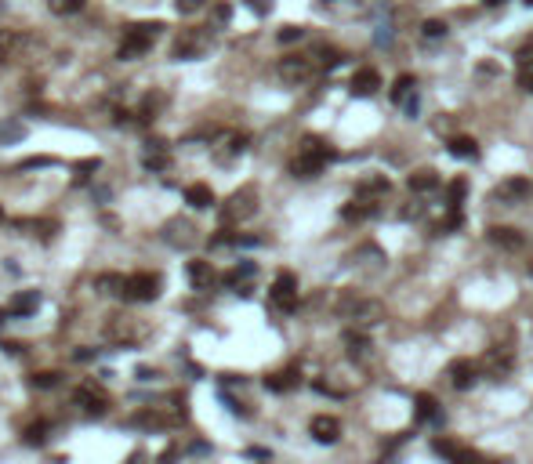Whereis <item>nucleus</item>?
Wrapping results in <instances>:
<instances>
[{"instance_id":"nucleus-1","label":"nucleus","mask_w":533,"mask_h":464,"mask_svg":"<svg viewBox=\"0 0 533 464\" xmlns=\"http://www.w3.org/2000/svg\"><path fill=\"white\" fill-rule=\"evenodd\" d=\"M330 160H334V149H330L320 135H305L298 141V156L290 160V174L294 178H316Z\"/></svg>"},{"instance_id":"nucleus-2","label":"nucleus","mask_w":533,"mask_h":464,"mask_svg":"<svg viewBox=\"0 0 533 464\" xmlns=\"http://www.w3.org/2000/svg\"><path fill=\"white\" fill-rule=\"evenodd\" d=\"M337 316L348 319L355 330H366V327H374V323L385 319V305H381L377 298H363V294H341Z\"/></svg>"},{"instance_id":"nucleus-3","label":"nucleus","mask_w":533,"mask_h":464,"mask_svg":"<svg viewBox=\"0 0 533 464\" xmlns=\"http://www.w3.org/2000/svg\"><path fill=\"white\" fill-rule=\"evenodd\" d=\"M163 33V22H138V25H127L123 33V44H120V62H134L138 55H145V51L156 44V36Z\"/></svg>"},{"instance_id":"nucleus-4","label":"nucleus","mask_w":533,"mask_h":464,"mask_svg":"<svg viewBox=\"0 0 533 464\" xmlns=\"http://www.w3.org/2000/svg\"><path fill=\"white\" fill-rule=\"evenodd\" d=\"M254 211H258V189H254V185H244V189H236L233 196L225 200V207H222V222H228V225L247 222Z\"/></svg>"},{"instance_id":"nucleus-5","label":"nucleus","mask_w":533,"mask_h":464,"mask_svg":"<svg viewBox=\"0 0 533 464\" xmlns=\"http://www.w3.org/2000/svg\"><path fill=\"white\" fill-rule=\"evenodd\" d=\"M431 450H436V454L447 461V464H497V461L482 457L479 450L457 443V439H431Z\"/></svg>"},{"instance_id":"nucleus-6","label":"nucleus","mask_w":533,"mask_h":464,"mask_svg":"<svg viewBox=\"0 0 533 464\" xmlns=\"http://www.w3.org/2000/svg\"><path fill=\"white\" fill-rule=\"evenodd\" d=\"M269 301L276 312H294L298 308V276L294 272H279L269 287Z\"/></svg>"},{"instance_id":"nucleus-7","label":"nucleus","mask_w":533,"mask_h":464,"mask_svg":"<svg viewBox=\"0 0 533 464\" xmlns=\"http://www.w3.org/2000/svg\"><path fill=\"white\" fill-rule=\"evenodd\" d=\"M530 196H533V182L523 174L504 178V182L493 189V203H504V207H519V203H526Z\"/></svg>"},{"instance_id":"nucleus-8","label":"nucleus","mask_w":533,"mask_h":464,"mask_svg":"<svg viewBox=\"0 0 533 464\" xmlns=\"http://www.w3.org/2000/svg\"><path fill=\"white\" fill-rule=\"evenodd\" d=\"M211 30V25H207ZM207 30H182L178 33V40H174V58H196V55H203L207 51V44H211V33Z\"/></svg>"},{"instance_id":"nucleus-9","label":"nucleus","mask_w":533,"mask_h":464,"mask_svg":"<svg viewBox=\"0 0 533 464\" xmlns=\"http://www.w3.org/2000/svg\"><path fill=\"white\" fill-rule=\"evenodd\" d=\"M156 294H160V276L156 272H134V276H127L123 298H131V301H156Z\"/></svg>"},{"instance_id":"nucleus-10","label":"nucleus","mask_w":533,"mask_h":464,"mask_svg":"<svg viewBox=\"0 0 533 464\" xmlns=\"http://www.w3.org/2000/svg\"><path fill=\"white\" fill-rule=\"evenodd\" d=\"M76 406H80L84 414H91V417H102L109 410V399H106V392H102L95 381H84L80 388H76Z\"/></svg>"},{"instance_id":"nucleus-11","label":"nucleus","mask_w":533,"mask_h":464,"mask_svg":"<svg viewBox=\"0 0 533 464\" xmlns=\"http://www.w3.org/2000/svg\"><path fill=\"white\" fill-rule=\"evenodd\" d=\"M312 76V62L305 55H287L279 58V80L283 84H305Z\"/></svg>"},{"instance_id":"nucleus-12","label":"nucleus","mask_w":533,"mask_h":464,"mask_svg":"<svg viewBox=\"0 0 533 464\" xmlns=\"http://www.w3.org/2000/svg\"><path fill=\"white\" fill-rule=\"evenodd\" d=\"M388 189H392V182H388V174H377V171H370V174H363L359 182H355V196L359 200H385L388 196Z\"/></svg>"},{"instance_id":"nucleus-13","label":"nucleus","mask_w":533,"mask_h":464,"mask_svg":"<svg viewBox=\"0 0 533 464\" xmlns=\"http://www.w3.org/2000/svg\"><path fill=\"white\" fill-rule=\"evenodd\" d=\"M163 240H167L171 247L185 251V247H193V240H196V229L189 225L185 218H171V222L163 225Z\"/></svg>"},{"instance_id":"nucleus-14","label":"nucleus","mask_w":533,"mask_h":464,"mask_svg":"<svg viewBox=\"0 0 533 464\" xmlns=\"http://www.w3.org/2000/svg\"><path fill=\"white\" fill-rule=\"evenodd\" d=\"M348 87H352V95L370 98V95H377V91H381V73H377L374 66H363V69H355V73H352Z\"/></svg>"},{"instance_id":"nucleus-15","label":"nucleus","mask_w":533,"mask_h":464,"mask_svg":"<svg viewBox=\"0 0 533 464\" xmlns=\"http://www.w3.org/2000/svg\"><path fill=\"white\" fill-rule=\"evenodd\" d=\"M309 432H312V439L316 443H337L341 439V421L337 417H330V414H316L312 421H309Z\"/></svg>"},{"instance_id":"nucleus-16","label":"nucleus","mask_w":533,"mask_h":464,"mask_svg":"<svg viewBox=\"0 0 533 464\" xmlns=\"http://www.w3.org/2000/svg\"><path fill=\"white\" fill-rule=\"evenodd\" d=\"M447 373H450V384H453L457 392H468L479 381V367L472 363V359H453Z\"/></svg>"},{"instance_id":"nucleus-17","label":"nucleus","mask_w":533,"mask_h":464,"mask_svg":"<svg viewBox=\"0 0 533 464\" xmlns=\"http://www.w3.org/2000/svg\"><path fill=\"white\" fill-rule=\"evenodd\" d=\"M442 185L439 171H431V167H417V171H410V178H406V189L417 192V196H431Z\"/></svg>"},{"instance_id":"nucleus-18","label":"nucleus","mask_w":533,"mask_h":464,"mask_svg":"<svg viewBox=\"0 0 533 464\" xmlns=\"http://www.w3.org/2000/svg\"><path fill=\"white\" fill-rule=\"evenodd\" d=\"M106 338H109V341H117V345H131V341L138 338L134 319H127V316H112L109 323H106Z\"/></svg>"},{"instance_id":"nucleus-19","label":"nucleus","mask_w":533,"mask_h":464,"mask_svg":"<svg viewBox=\"0 0 533 464\" xmlns=\"http://www.w3.org/2000/svg\"><path fill=\"white\" fill-rule=\"evenodd\" d=\"M185 272H189V283H193L196 290H211L214 283H218V276H214V268H211V262H189L185 265Z\"/></svg>"},{"instance_id":"nucleus-20","label":"nucleus","mask_w":533,"mask_h":464,"mask_svg":"<svg viewBox=\"0 0 533 464\" xmlns=\"http://www.w3.org/2000/svg\"><path fill=\"white\" fill-rule=\"evenodd\" d=\"M247 149V135H225L222 141H218V149H214V160H218V163H228V160H233V156H239V152H244Z\"/></svg>"},{"instance_id":"nucleus-21","label":"nucleus","mask_w":533,"mask_h":464,"mask_svg":"<svg viewBox=\"0 0 533 464\" xmlns=\"http://www.w3.org/2000/svg\"><path fill=\"white\" fill-rule=\"evenodd\" d=\"M374 214H377V203L359 200V196H352L345 207H341V218H345V222H366V218H374Z\"/></svg>"},{"instance_id":"nucleus-22","label":"nucleus","mask_w":533,"mask_h":464,"mask_svg":"<svg viewBox=\"0 0 533 464\" xmlns=\"http://www.w3.org/2000/svg\"><path fill=\"white\" fill-rule=\"evenodd\" d=\"M486 240L493 243V247H501V251H519V247H523V236H519L515 229H508V225H493L486 232Z\"/></svg>"},{"instance_id":"nucleus-23","label":"nucleus","mask_w":533,"mask_h":464,"mask_svg":"<svg viewBox=\"0 0 533 464\" xmlns=\"http://www.w3.org/2000/svg\"><path fill=\"white\" fill-rule=\"evenodd\" d=\"M464 192H468V182L464 178H453L447 185V211H450V222L457 225L461 222V203H464Z\"/></svg>"},{"instance_id":"nucleus-24","label":"nucleus","mask_w":533,"mask_h":464,"mask_svg":"<svg viewBox=\"0 0 533 464\" xmlns=\"http://www.w3.org/2000/svg\"><path fill=\"white\" fill-rule=\"evenodd\" d=\"M345 352H348V359H355V363L370 359V341H366L363 330H348L345 334Z\"/></svg>"},{"instance_id":"nucleus-25","label":"nucleus","mask_w":533,"mask_h":464,"mask_svg":"<svg viewBox=\"0 0 533 464\" xmlns=\"http://www.w3.org/2000/svg\"><path fill=\"white\" fill-rule=\"evenodd\" d=\"M185 203H189L193 211H207V207H214V192H211V185H203V182L189 185V189H185Z\"/></svg>"},{"instance_id":"nucleus-26","label":"nucleus","mask_w":533,"mask_h":464,"mask_svg":"<svg viewBox=\"0 0 533 464\" xmlns=\"http://www.w3.org/2000/svg\"><path fill=\"white\" fill-rule=\"evenodd\" d=\"M95 287H98V294H109V298H123V290H127V276H120V272H106V276H98V279H95Z\"/></svg>"},{"instance_id":"nucleus-27","label":"nucleus","mask_w":533,"mask_h":464,"mask_svg":"<svg viewBox=\"0 0 533 464\" xmlns=\"http://www.w3.org/2000/svg\"><path fill=\"white\" fill-rule=\"evenodd\" d=\"M167 163H171L167 146H163V141H149V146H145V167H149V171H163Z\"/></svg>"},{"instance_id":"nucleus-28","label":"nucleus","mask_w":533,"mask_h":464,"mask_svg":"<svg viewBox=\"0 0 533 464\" xmlns=\"http://www.w3.org/2000/svg\"><path fill=\"white\" fill-rule=\"evenodd\" d=\"M508 370H512V356L501 352V348H490L486 352V373L490 378H501V373H508Z\"/></svg>"},{"instance_id":"nucleus-29","label":"nucleus","mask_w":533,"mask_h":464,"mask_svg":"<svg viewBox=\"0 0 533 464\" xmlns=\"http://www.w3.org/2000/svg\"><path fill=\"white\" fill-rule=\"evenodd\" d=\"M450 152L461 156V160H475L479 156V141L468 138V135H457V138H450Z\"/></svg>"},{"instance_id":"nucleus-30","label":"nucleus","mask_w":533,"mask_h":464,"mask_svg":"<svg viewBox=\"0 0 533 464\" xmlns=\"http://www.w3.org/2000/svg\"><path fill=\"white\" fill-rule=\"evenodd\" d=\"M254 272H258V265H254V262H244V265H236L233 272L225 276V287H239V294H247V287H244V283H247V279H250Z\"/></svg>"},{"instance_id":"nucleus-31","label":"nucleus","mask_w":533,"mask_h":464,"mask_svg":"<svg viewBox=\"0 0 533 464\" xmlns=\"http://www.w3.org/2000/svg\"><path fill=\"white\" fill-rule=\"evenodd\" d=\"M36 308H40V294H36V290H25V294H19V298L11 301V312H15V316H33Z\"/></svg>"},{"instance_id":"nucleus-32","label":"nucleus","mask_w":533,"mask_h":464,"mask_svg":"<svg viewBox=\"0 0 533 464\" xmlns=\"http://www.w3.org/2000/svg\"><path fill=\"white\" fill-rule=\"evenodd\" d=\"M298 384V370L290 367L283 373H272V378H265V388H272V392H290Z\"/></svg>"},{"instance_id":"nucleus-33","label":"nucleus","mask_w":533,"mask_h":464,"mask_svg":"<svg viewBox=\"0 0 533 464\" xmlns=\"http://www.w3.org/2000/svg\"><path fill=\"white\" fill-rule=\"evenodd\" d=\"M25 138V127L19 120H4L0 124V146H15V141Z\"/></svg>"},{"instance_id":"nucleus-34","label":"nucleus","mask_w":533,"mask_h":464,"mask_svg":"<svg viewBox=\"0 0 533 464\" xmlns=\"http://www.w3.org/2000/svg\"><path fill=\"white\" fill-rule=\"evenodd\" d=\"M160 106H163V95H160V91H152V95L142 102V106H138V124H149L152 116H156Z\"/></svg>"},{"instance_id":"nucleus-35","label":"nucleus","mask_w":533,"mask_h":464,"mask_svg":"<svg viewBox=\"0 0 533 464\" xmlns=\"http://www.w3.org/2000/svg\"><path fill=\"white\" fill-rule=\"evenodd\" d=\"M22 44V36L19 33H8V30H0V66H4V62L15 55V47Z\"/></svg>"},{"instance_id":"nucleus-36","label":"nucleus","mask_w":533,"mask_h":464,"mask_svg":"<svg viewBox=\"0 0 533 464\" xmlns=\"http://www.w3.org/2000/svg\"><path fill=\"white\" fill-rule=\"evenodd\" d=\"M414 87H417V80H414V76H410V73H403V76H396V84H392V102H403L406 95H410V91H414Z\"/></svg>"},{"instance_id":"nucleus-37","label":"nucleus","mask_w":533,"mask_h":464,"mask_svg":"<svg viewBox=\"0 0 533 464\" xmlns=\"http://www.w3.org/2000/svg\"><path fill=\"white\" fill-rule=\"evenodd\" d=\"M414 403H417V417H421V421H436L439 410H436V399H431L428 392H421V395L414 399Z\"/></svg>"},{"instance_id":"nucleus-38","label":"nucleus","mask_w":533,"mask_h":464,"mask_svg":"<svg viewBox=\"0 0 533 464\" xmlns=\"http://www.w3.org/2000/svg\"><path fill=\"white\" fill-rule=\"evenodd\" d=\"M47 8L55 11V15H80L84 0H47Z\"/></svg>"},{"instance_id":"nucleus-39","label":"nucleus","mask_w":533,"mask_h":464,"mask_svg":"<svg viewBox=\"0 0 533 464\" xmlns=\"http://www.w3.org/2000/svg\"><path fill=\"white\" fill-rule=\"evenodd\" d=\"M33 384H36V388H58L62 373L58 370H40V373H33Z\"/></svg>"},{"instance_id":"nucleus-40","label":"nucleus","mask_w":533,"mask_h":464,"mask_svg":"<svg viewBox=\"0 0 533 464\" xmlns=\"http://www.w3.org/2000/svg\"><path fill=\"white\" fill-rule=\"evenodd\" d=\"M102 160H84V163H76V174H73V185H84L87 178H91V171H98Z\"/></svg>"},{"instance_id":"nucleus-41","label":"nucleus","mask_w":533,"mask_h":464,"mask_svg":"<svg viewBox=\"0 0 533 464\" xmlns=\"http://www.w3.org/2000/svg\"><path fill=\"white\" fill-rule=\"evenodd\" d=\"M22 435H25V443H29V446H40V443H44V435H47V424H44V421H33Z\"/></svg>"},{"instance_id":"nucleus-42","label":"nucleus","mask_w":533,"mask_h":464,"mask_svg":"<svg viewBox=\"0 0 533 464\" xmlns=\"http://www.w3.org/2000/svg\"><path fill=\"white\" fill-rule=\"evenodd\" d=\"M421 33L428 36V40H439V36H447V22H439V19H428L421 25Z\"/></svg>"},{"instance_id":"nucleus-43","label":"nucleus","mask_w":533,"mask_h":464,"mask_svg":"<svg viewBox=\"0 0 533 464\" xmlns=\"http://www.w3.org/2000/svg\"><path fill=\"white\" fill-rule=\"evenodd\" d=\"M301 36H305L301 25H283V30H279V40L283 44H294V40H301Z\"/></svg>"},{"instance_id":"nucleus-44","label":"nucleus","mask_w":533,"mask_h":464,"mask_svg":"<svg viewBox=\"0 0 533 464\" xmlns=\"http://www.w3.org/2000/svg\"><path fill=\"white\" fill-rule=\"evenodd\" d=\"M55 163H58L55 156H33V160H22L19 171H29V167H55Z\"/></svg>"},{"instance_id":"nucleus-45","label":"nucleus","mask_w":533,"mask_h":464,"mask_svg":"<svg viewBox=\"0 0 533 464\" xmlns=\"http://www.w3.org/2000/svg\"><path fill=\"white\" fill-rule=\"evenodd\" d=\"M519 87H523V91H533V66L519 69Z\"/></svg>"},{"instance_id":"nucleus-46","label":"nucleus","mask_w":533,"mask_h":464,"mask_svg":"<svg viewBox=\"0 0 533 464\" xmlns=\"http://www.w3.org/2000/svg\"><path fill=\"white\" fill-rule=\"evenodd\" d=\"M247 8L254 11V15H269V11H272V0H247Z\"/></svg>"},{"instance_id":"nucleus-47","label":"nucleus","mask_w":533,"mask_h":464,"mask_svg":"<svg viewBox=\"0 0 533 464\" xmlns=\"http://www.w3.org/2000/svg\"><path fill=\"white\" fill-rule=\"evenodd\" d=\"M203 4H207V0H178V11H182V15H193Z\"/></svg>"},{"instance_id":"nucleus-48","label":"nucleus","mask_w":533,"mask_h":464,"mask_svg":"<svg viewBox=\"0 0 533 464\" xmlns=\"http://www.w3.org/2000/svg\"><path fill=\"white\" fill-rule=\"evenodd\" d=\"M320 55H323V58H320V62H323V66H337V62H341V55H337V51H334V47H323V51H320Z\"/></svg>"},{"instance_id":"nucleus-49","label":"nucleus","mask_w":533,"mask_h":464,"mask_svg":"<svg viewBox=\"0 0 533 464\" xmlns=\"http://www.w3.org/2000/svg\"><path fill=\"white\" fill-rule=\"evenodd\" d=\"M228 15H233V8H228V4H218V8H214V25L228 22Z\"/></svg>"},{"instance_id":"nucleus-50","label":"nucleus","mask_w":533,"mask_h":464,"mask_svg":"<svg viewBox=\"0 0 533 464\" xmlns=\"http://www.w3.org/2000/svg\"><path fill=\"white\" fill-rule=\"evenodd\" d=\"M73 359H76V363H87V359H95V352H91V348H76Z\"/></svg>"},{"instance_id":"nucleus-51","label":"nucleus","mask_w":533,"mask_h":464,"mask_svg":"<svg viewBox=\"0 0 533 464\" xmlns=\"http://www.w3.org/2000/svg\"><path fill=\"white\" fill-rule=\"evenodd\" d=\"M134 378H138V381H152V378H156V370H152V367H142V370H134Z\"/></svg>"},{"instance_id":"nucleus-52","label":"nucleus","mask_w":533,"mask_h":464,"mask_svg":"<svg viewBox=\"0 0 533 464\" xmlns=\"http://www.w3.org/2000/svg\"><path fill=\"white\" fill-rule=\"evenodd\" d=\"M174 457H178V446H171V450H163V454H160V464H174Z\"/></svg>"},{"instance_id":"nucleus-53","label":"nucleus","mask_w":533,"mask_h":464,"mask_svg":"<svg viewBox=\"0 0 533 464\" xmlns=\"http://www.w3.org/2000/svg\"><path fill=\"white\" fill-rule=\"evenodd\" d=\"M482 4H490V8H497V4H504V0H482Z\"/></svg>"},{"instance_id":"nucleus-54","label":"nucleus","mask_w":533,"mask_h":464,"mask_svg":"<svg viewBox=\"0 0 533 464\" xmlns=\"http://www.w3.org/2000/svg\"><path fill=\"white\" fill-rule=\"evenodd\" d=\"M0 222H4V207H0Z\"/></svg>"},{"instance_id":"nucleus-55","label":"nucleus","mask_w":533,"mask_h":464,"mask_svg":"<svg viewBox=\"0 0 533 464\" xmlns=\"http://www.w3.org/2000/svg\"><path fill=\"white\" fill-rule=\"evenodd\" d=\"M526 4H530V8H533V0H526Z\"/></svg>"}]
</instances>
